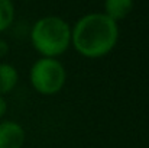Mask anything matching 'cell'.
<instances>
[{"label": "cell", "mask_w": 149, "mask_h": 148, "mask_svg": "<svg viewBox=\"0 0 149 148\" xmlns=\"http://www.w3.org/2000/svg\"><path fill=\"white\" fill-rule=\"evenodd\" d=\"M17 83V71L10 64H0V96L13 90Z\"/></svg>", "instance_id": "8992f818"}, {"label": "cell", "mask_w": 149, "mask_h": 148, "mask_svg": "<svg viewBox=\"0 0 149 148\" xmlns=\"http://www.w3.org/2000/svg\"><path fill=\"white\" fill-rule=\"evenodd\" d=\"M31 81L39 93L55 95L65 83V70L62 64L54 58H41L31 70Z\"/></svg>", "instance_id": "3957f363"}, {"label": "cell", "mask_w": 149, "mask_h": 148, "mask_svg": "<svg viewBox=\"0 0 149 148\" xmlns=\"http://www.w3.org/2000/svg\"><path fill=\"white\" fill-rule=\"evenodd\" d=\"M25 142V131L16 122L0 123V148H20Z\"/></svg>", "instance_id": "277c9868"}, {"label": "cell", "mask_w": 149, "mask_h": 148, "mask_svg": "<svg viewBox=\"0 0 149 148\" xmlns=\"http://www.w3.org/2000/svg\"><path fill=\"white\" fill-rule=\"evenodd\" d=\"M31 36L33 47L47 58L62 54L71 41L70 26L56 16H48L38 20Z\"/></svg>", "instance_id": "7a4b0ae2"}, {"label": "cell", "mask_w": 149, "mask_h": 148, "mask_svg": "<svg viewBox=\"0 0 149 148\" xmlns=\"http://www.w3.org/2000/svg\"><path fill=\"white\" fill-rule=\"evenodd\" d=\"M119 35L117 25L107 15L91 13L81 18L74 31L72 42L75 49L88 58L106 55L116 45Z\"/></svg>", "instance_id": "6da1fadb"}, {"label": "cell", "mask_w": 149, "mask_h": 148, "mask_svg": "<svg viewBox=\"0 0 149 148\" xmlns=\"http://www.w3.org/2000/svg\"><path fill=\"white\" fill-rule=\"evenodd\" d=\"M6 110H7V103H6V100H4V99L0 96V118H1V116H4Z\"/></svg>", "instance_id": "9c48e42d"}, {"label": "cell", "mask_w": 149, "mask_h": 148, "mask_svg": "<svg viewBox=\"0 0 149 148\" xmlns=\"http://www.w3.org/2000/svg\"><path fill=\"white\" fill-rule=\"evenodd\" d=\"M133 7V0H106V15L113 19L114 22L117 19L126 18Z\"/></svg>", "instance_id": "5b68a950"}, {"label": "cell", "mask_w": 149, "mask_h": 148, "mask_svg": "<svg viewBox=\"0 0 149 148\" xmlns=\"http://www.w3.org/2000/svg\"><path fill=\"white\" fill-rule=\"evenodd\" d=\"M7 51H9L7 44H6L3 39H0V58H1V57H4V55L7 54Z\"/></svg>", "instance_id": "ba28073f"}, {"label": "cell", "mask_w": 149, "mask_h": 148, "mask_svg": "<svg viewBox=\"0 0 149 148\" xmlns=\"http://www.w3.org/2000/svg\"><path fill=\"white\" fill-rule=\"evenodd\" d=\"M13 4L10 0H0V32L7 29L13 22Z\"/></svg>", "instance_id": "52a82bcc"}]
</instances>
